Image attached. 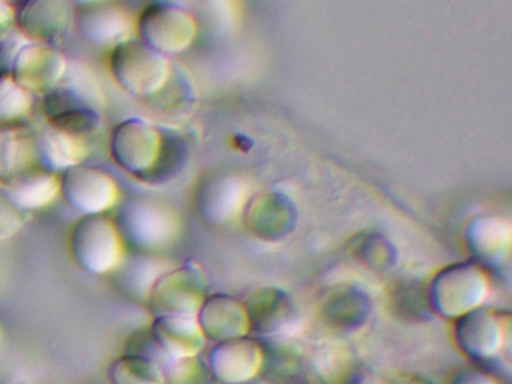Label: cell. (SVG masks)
<instances>
[{"mask_svg":"<svg viewBox=\"0 0 512 384\" xmlns=\"http://www.w3.org/2000/svg\"><path fill=\"white\" fill-rule=\"evenodd\" d=\"M149 336L164 357L187 359L199 350L202 329L191 315H155Z\"/></svg>","mask_w":512,"mask_h":384,"instance_id":"4fadbf2b","label":"cell"},{"mask_svg":"<svg viewBox=\"0 0 512 384\" xmlns=\"http://www.w3.org/2000/svg\"><path fill=\"white\" fill-rule=\"evenodd\" d=\"M71 3V6L74 8H80V6H89L95 5V3L106 2V0H68Z\"/></svg>","mask_w":512,"mask_h":384,"instance_id":"603a6c76","label":"cell"},{"mask_svg":"<svg viewBox=\"0 0 512 384\" xmlns=\"http://www.w3.org/2000/svg\"><path fill=\"white\" fill-rule=\"evenodd\" d=\"M181 141L173 135L161 134L160 149H158L157 158H155L152 167L142 176L137 177L139 182L146 185H161L169 182L170 177L176 173L179 165V156H181Z\"/></svg>","mask_w":512,"mask_h":384,"instance_id":"d6986e66","label":"cell"},{"mask_svg":"<svg viewBox=\"0 0 512 384\" xmlns=\"http://www.w3.org/2000/svg\"><path fill=\"white\" fill-rule=\"evenodd\" d=\"M154 315H191L200 303V282L194 270L179 267L161 273L145 299Z\"/></svg>","mask_w":512,"mask_h":384,"instance_id":"8fae6325","label":"cell"},{"mask_svg":"<svg viewBox=\"0 0 512 384\" xmlns=\"http://www.w3.org/2000/svg\"><path fill=\"white\" fill-rule=\"evenodd\" d=\"M13 47H11L10 41L0 45V80L10 75L11 59L14 54Z\"/></svg>","mask_w":512,"mask_h":384,"instance_id":"7402d4cb","label":"cell"},{"mask_svg":"<svg viewBox=\"0 0 512 384\" xmlns=\"http://www.w3.org/2000/svg\"><path fill=\"white\" fill-rule=\"evenodd\" d=\"M125 249L142 254H154L169 245L175 237L176 216L166 204L146 195H133L119 201L113 216Z\"/></svg>","mask_w":512,"mask_h":384,"instance_id":"7a4b0ae2","label":"cell"},{"mask_svg":"<svg viewBox=\"0 0 512 384\" xmlns=\"http://www.w3.org/2000/svg\"><path fill=\"white\" fill-rule=\"evenodd\" d=\"M136 38L163 56L179 53L193 38V21L173 3L152 2L137 15Z\"/></svg>","mask_w":512,"mask_h":384,"instance_id":"ba28073f","label":"cell"},{"mask_svg":"<svg viewBox=\"0 0 512 384\" xmlns=\"http://www.w3.org/2000/svg\"><path fill=\"white\" fill-rule=\"evenodd\" d=\"M67 246L74 266L95 276L110 275L127 252L107 213L80 216L68 231Z\"/></svg>","mask_w":512,"mask_h":384,"instance_id":"3957f363","label":"cell"},{"mask_svg":"<svg viewBox=\"0 0 512 384\" xmlns=\"http://www.w3.org/2000/svg\"><path fill=\"white\" fill-rule=\"evenodd\" d=\"M73 12L68 0H20L14 6L16 30L26 42L58 45L73 26Z\"/></svg>","mask_w":512,"mask_h":384,"instance_id":"30bf717a","label":"cell"},{"mask_svg":"<svg viewBox=\"0 0 512 384\" xmlns=\"http://www.w3.org/2000/svg\"><path fill=\"white\" fill-rule=\"evenodd\" d=\"M32 162L31 135L23 131H0V183Z\"/></svg>","mask_w":512,"mask_h":384,"instance_id":"ac0fdd59","label":"cell"},{"mask_svg":"<svg viewBox=\"0 0 512 384\" xmlns=\"http://www.w3.org/2000/svg\"><path fill=\"white\" fill-rule=\"evenodd\" d=\"M32 162L61 173L73 165L83 164L91 153L89 140L71 137L64 132L46 126L38 134L31 135Z\"/></svg>","mask_w":512,"mask_h":384,"instance_id":"7c38bea8","label":"cell"},{"mask_svg":"<svg viewBox=\"0 0 512 384\" xmlns=\"http://www.w3.org/2000/svg\"><path fill=\"white\" fill-rule=\"evenodd\" d=\"M68 63L58 45L26 42L14 51L10 77L32 96L43 98L64 78Z\"/></svg>","mask_w":512,"mask_h":384,"instance_id":"8992f818","label":"cell"},{"mask_svg":"<svg viewBox=\"0 0 512 384\" xmlns=\"http://www.w3.org/2000/svg\"><path fill=\"white\" fill-rule=\"evenodd\" d=\"M109 384H164V371L157 360L136 353H124L107 368Z\"/></svg>","mask_w":512,"mask_h":384,"instance_id":"2e32d148","label":"cell"},{"mask_svg":"<svg viewBox=\"0 0 512 384\" xmlns=\"http://www.w3.org/2000/svg\"><path fill=\"white\" fill-rule=\"evenodd\" d=\"M73 26L79 38L94 50L110 51L136 36L133 15L110 0L74 8Z\"/></svg>","mask_w":512,"mask_h":384,"instance_id":"9c48e42d","label":"cell"},{"mask_svg":"<svg viewBox=\"0 0 512 384\" xmlns=\"http://www.w3.org/2000/svg\"><path fill=\"white\" fill-rule=\"evenodd\" d=\"M20 0H0V3H5V5H8V6H16L17 3H19Z\"/></svg>","mask_w":512,"mask_h":384,"instance_id":"cb8c5ba5","label":"cell"},{"mask_svg":"<svg viewBox=\"0 0 512 384\" xmlns=\"http://www.w3.org/2000/svg\"><path fill=\"white\" fill-rule=\"evenodd\" d=\"M160 275L158 261L152 258V254L131 251L125 252L121 263L110 273L116 287L137 302H145L155 279Z\"/></svg>","mask_w":512,"mask_h":384,"instance_id":"9a60e30c","label":"cell"},{"mask_svg":"<svg viewBox=\"0 0 512 384\" xmlns=\"http://www.w3.org/2000/svg\"><path fill=\"white\" fill-rule=\"evenodd\" d=\"M14 30H16V21H14L13 6L0 3V45L10 41Z\"/></svg>","mask_w":512,"mask_h":384,"instance_id":"44dd1931","label":"cell"},{"mask_svg":"<svg viewBox=\"0 0 512 384\" xmlns=\"http://www.w3.org/2000/svg\"><path fill=\"white\" fill-rule=\"evenodd\" d=\"M109 71L127 95L143 101L157 95L166 86L170 74L166 56L136 36L109 51Z\"/></svg>","mask_w":512,"mask_h":384,"instance_id":"277c9868","label":"cell"},{"mask_svg":"<svg viewBox=\"0 0 512 384\" xmlns=\"http://www.w3.org/2000/svg\"><path fill=\"white\" fill-rule=\"evenodd\" d=\"M7 186L14 201L26 212L44 209L59 197V174L37 164L26 165L10 177Z\"/></svg>","mask_w":512,"mask_h":384,"instance_id":"5bb4252c","label":"cell"},{"mask_svg":"<svg viewBox=\"0 0 512 384\" xmlns=\"http://www.w3.org/2000/svg\"><path fill=\"white\" fill-rule=\"evenodd\" d=\"M10 384H29V383H10Z\"/></svg>","mask_w":512,"mask_h":384,"instance_id":"d4e9b609","label":"cell"},{"mask_svg":"<svg viewBox=\"0 0 512 384\" xmlns=\"http://www.w3.org/2000/svg\"><path fill=\"white\" fill-rule=\"evenodd\" d=\"M29 212L14 201L7 186L0 183V240L17 236L25 227Z\"/></svg>","mask_w":512,"mask_h":384,"instance_id":"ffe728a7","label":"cell"},{"mask_svg":"<svg viewBox=\"0 0 512 384\" xmlns=\"http://www.w3.org/2000/svg\"><path fill=\"white\" fill-rule=\"evenodd\" d=\"M59 183L62 200L80 215L107 213L121 201V189L112 174L85 162L61 171Z\"/></svg>","mask_w":512,"mask_h":384,"instance_id":"5b68a950","label":"cell"},{"mask_svg":"<svg viewBox=\"0 0 512 384\" xmlns=\"http://www.w3.org/2000/svg\"><path fill=\"white\" fill-rule=\"evenodd\" d=\"M47 126L71 137L91 140L103 123V90L88 66L68 63L64 78L43 96Z\"/></svg>","mask_w":512,"mask_h":384,"instance_id":"6da1fadb","label":"cell"},{"mask_svg":"<svg viewBox=\"0 0 512 384\" xmlns=\"http://www.w3.org/2000/svg\"><path fill=\"white\" fill-rule=\"evenodd\" d=\"M160 143L161 132L152 123L142 117H127L110 132V158L137 179L154 164Z\"/></svg>","mask_w":512,"mask_h":384,"instance_id":"52a82bcc","label":"cell"},{"mask_svg":"<svg viewBox=\"0 0 512 384\" xmlns=\"http://www.w3.org/2000/svg\"><path fill=\"white\" fill-rule=\"evenodd\" d=\"M34 96L14 83L10 75L0 80V131H22L32 116Z\"/></svg>","mask_w":512,"mask_h":384,"instance_id":"e0dca14e","label":"cell"}]
</instances>
